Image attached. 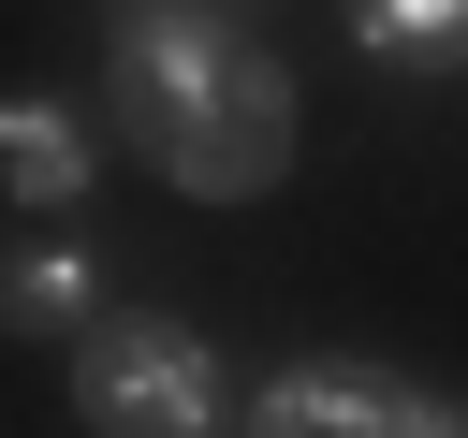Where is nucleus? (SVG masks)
Instances as JSON below:
<instances>
[{
	"mask_svg": "<svg viewBox=\"0 0 468 438\" xmlns=\"http://www.w3.org/2000/svg\"><path fill=\"white\" fill-rule=\"evenodd\" d=\"M102 131L190 204H263L307 131L263 0H102Z\"/></svg>",
	"mask_w": 468,
	"mask_h": 438,
	"instance_id": "nucleus-1",
	"label": "nucleus"
},
{
	"mask_svg": "<svg viewBox=\"0 0 468 438\" xmlns=\"http://www.w3.org/2000/svg\"><path fill=\"white\" fill-rule=\"evenodd\" d=\"M73 423L88 438H219L234 380H219V350L176 307H102L73 336Z\"/></svg>",
	"mask_w": 468,
	"mask_h": 438,
	"instance_id": "nucleus-2",
	"label": "nucleus"
},
{
	"mask_svg": "<svg viewBox=\"0 0 468 438\" xmlns=\"http://www.w3.org/2000/svg\"><path fill=\"white\" fill-rule=\"evenodd\" d=\"M249 438H468V394L410 380V365H366V350H292L234 394Z\"/></svg>",
	"mask_w": 468,
	"mask_h": 438,
	"instance_id": "nucleus-3",
	"label": "nucleus"
},
{
	"mask_svg": "<svg viewBox=\"0 0 468 438\" xmlns=\"http://www.w3.org/2000/svg\"><path fill=\"white\" fill-rule=\"evenodd\" d=\"M0 190H15L29 219H73V204L102 190V117L58 102V88H0Z\"/></svg>",
	"mask_w": 468,
	"mask_h": 438,
	"instance_id": "nucleus-4",
	"label": "nucleus"
},
{
	"mask_svg": "<svg viewBox=\"0 0 468 438\" xmlns=\"http://www.w3.org/2000/svg\"><path fill=\"white\" fill-rule=\"evenodd\" d=\"M102 292H117V263H102V234H73V219L0 248V336H88Z\"/></svg>",
	"mask_w": 468,
	"mask_h": 438,
	"instance_id": "nucleus-5",
	"label": "nucleus"
},
{
	"mask_svg": "<svg viewBox=\"0 0 468 438\" xmlns=\"http://www.w3.org/2000/svg\"><path fill=\"white\" fill-rule=\"evenodd\" d=\"M336 15H351V44L395 58V73H468V0H336Z\"/></svg>",
	"mask_w": 468,
	"mask_h": 438,
	"instance_id": "nucleus-6",
	"label": "nucleus"
}]
</instances>
